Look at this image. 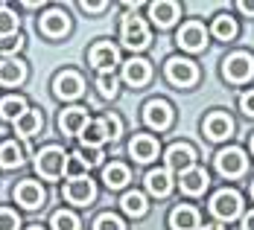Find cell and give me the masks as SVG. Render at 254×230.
<instances>
[{
	"label": "cell",
	"instance_id": "1",
	"mask_svg": "<svg viewBox=\"0 0 254 230\" xmlns=\"http://www.w3.org/2000/svg\"><path fill=\"white\" fill-rule=\"evenodd\" d=\"M67 157L70 154H64L59 146H47V149H41L38 157H35V169H38V175L47 181H56L64 175V169H67Z\"/></svg>",
	"mask_w": 254,
	"mask_h": 230
},
{
	"label": "cell",
	"instance_id": "2",
	"mask_svg": "<svg viewBox=\"0 0 254 230\" xmlns=\"http://www.w3.org/2000/svg\"><path fill=\"white\" fill-rule=\"evenodd\" d=\"M210 213H213L219 222H234V219L243 213V198H240V192H234V189H219V192L210 198Z\"/></svg>",
	"mask_w": 254,
	"mask_h": 230
},
{
	"label": "cell",
	"instance_id": "3",
	"mask_svg": "<svg viewBox=\"0 0 254 230\" xmlns=\"http://www.w3.org/2000/svg\"><path fill=\"white\" fill-rule=\"evenodd\" d=\"M120 35H123V44L131 47V50H143L149 44V26L143 24V18H137V15H126L123 18Z\"/></svg>",
	"mask_w": 254,
	"mask_h": 230
},
{
	"label": "cell",
	"instance_id": "4",
	"mask_svg": "<svg viewBox=\"0 0 254 230\" xmlns=\"http://www.w3.org/2000/svg\"><path fill=\"white\" fill-rule=\"evenodd\" d=\"M222 76L228 79V82H249L254 76V58L249 52H234L225 58V64H222Z\"/></svg>",
	"mask_w": 254,
	"mask_h": 230
},
{
	"label": "cell",
	"instance_id": "5",
	"mask_svg": "<svg viewBox=\"0 0 254 230\" xmlns=\"http://www.w3.org/2000/svg\"><path fill=\"white\" fill-rule=\"evenodd\" d=\"M246 166H249V157L243 149H222V152L216 154V169L225 175V178H240L243 172H246Z\"/></svg>",
	"mask_w": 254,
	"mask_h": 230
},
{
	"label": "cell",
	"instance_id": "6",
	"mask_svg": "<svg viewBox=\"0 0 254 230\" xmlns=\"http://www.w3.org/2000/svg\"><path fill=\"white\" fill-rule=\"evenodd\" d=\"M196 166V149L190 146V143H173L170 149H167V169L170 172H187V169H193Z\"/></svg>",
	"mask_w": 254,
	"mask_h": 230
},
{
	"label": "cell",
	"instance_id": "7",
	"mask_svg": "<svg viewBox=\"0 0 254 230\" xmlns=\"http://www.w3.org/2000/svg\"><path fill=\"white\" fill-rule=\"evenodd\" d=\"M167 79L178 85V88H190L196 79H199V70H196V64L190 61V58H170L167 61Z\"/></svg>",
	"mask_w": 254,
	"mask_h": 230
},
{
	"label": "cell",
	"instance_id": "8",
	"mask_svg": "<svg viewBox=\"0 0 254 230\" xmlns=\"http://www.w3.org/2000/svg\"><path fill=\"white\" fill-rule=\"evenodd\" d=\"M143 120H146L149 128H158V131L170 128V123H173V105L164 102V99H149L143 105Z\"/></svg>",
	"mask_w": 254,
	"mask_h": 230
},
{
	"label": "cell",
	"instance_id": "9",
	"mask_svg": "<svg viewBox=\"0 0 254 230\" xmlns=\"http://www.w3.org/2000/svg\"><path fill=\"white\" fill-rule=\"evenodd\" d=\"M94 195H97V186H94V181L88 178V175H85V178H73V181L64 184V198H67L70 204L85 207V204L94 201Z\"/></svg>",
	"mask_w": 254,
	"mask_h": 230
},
{
	"label": "cell",
	"instance_id": "10",
	"mask_svg": "<svg viewBox=\"0 0 254 230\" xmlns=\"http://www.w3.org/2000/svg\"><path fill=\"white\" fill-rule=\"evenodd\" d=\"M178 44H181L184 50H190V52L204 50V44H207V29H204L199 21L184 24L181 26V32H178Z\"/></svg>",
	"mask_w": 254,
	"mask_h": 230
},
{
	"label": "cell",
	"instance_id": "11",
	"mask_svg": "<svg viewBox=\"0 0 254 230\" xmlns=\"http://www.w3.org/2000/svg\"><path fill=\"white\" fill-rule=\"evenodd\" d=\"M15 201L26 210H35V207L44 204V189H41V184L38 181H21L18 186H15Z\"/></svg>",
	"mask_w": 254,
	"mask_h": 230
},
{
	"label": "cell",
	"instance_id": "12",
	"mask_svg": "<svg viewBox=\"0 0 254 230\" xmlns=\"http://www.w3.org/2000/svg\"><path fill=\"white\" fill-rule=\"evenodd\" d=\"M82 76L79 73H70V70H64V73H59V76L53 79V91H56V96L59 99H76L79 93H82Z\"/></svg>",
	"mask_w": 254,
	"mask_h": 230
},
{
	"label": "cell",
	"instance_id": "13",
	"mask_svg": "<svg viewBox=\"0 0 254 230\" xmlns=\"http://www.w3.org/2000/svg\"><path fill=\"white\" fill-rule=\"evenodd\" d=\"M85 126H88V111L85 108H79V105H73V108H64L62 111V117H59V128L64 131V134H82L85 131Z\"/></svg>",
	"mask_w": 254,
	"mask_h": 230
},
{
	"label": "cell",
	"instance_id": "14",
	"mask_svg": "<svg viewBox=\"0 0 254 230\" xmlns=\"http://www.w3.org/2000/svg\"><path fill=\"white\" fill-rule=\"evenodd\" d=\"M128 154L140 163H149L158 157V140L149 137V134H134V140L128 143Z\"/></svg>",
	"mask_w": 254,
	"mask_h": 230
},
{
	"label": "cell",
	"instance_id": "15",
	"mask_svg": "<svg viewBox=\"0 0 254 230\" xmlns=\"http://www.w3.org/2000/svg\"><path fill=\"white\" fill-rule=\"evenodd\" d=\"M173 186H176V181H173V172L164 166V169H152L149 175H146V189L152 192L155 198H167L170 192H173Z\"/></svg>",
	"mask_w": 254,
	"mask_h": 230
},
{
	"label": "cell",
	"instance_id": "16",
	"mask_svg": "<svg viewBox=\"0 0 254 230\" xmlns=\"http://www.w3.org/2000/svg\"><path fill=\"white\" fill-rule=\"evenodd\" d=\"M117 61H120V52H117L114 44H97V47L91 50V64H94L100 73H111Z\"/></svg>",
	"mask_w": 254,
	"mask_h": 230
},
{
	"label": "cell",
	"instance_id": "17",
	"mask_svg": "<svg viewBox=\"0 0 254 230\" xmlns=\"http://www.w3.org/2000/svg\"><path fill=\"white\" fill-rule=\"evenodd\" d=\"M178 184H181V189H184L187 195H202L204 189H207V184H210V178H207L204 169L193 166V169H187V172L178 175Z\"/></svg>",
	"mask_w": 254,
	"mask_h": 230
},
{
	"label": "cell",
	"instance_id": "18",
	"mask_svg": "<svg viewBox=\"0 0 254 230\" xmlns=\"http://www.w3.org/2000/svg\"><path fill=\"white\" fill-rule=\"evenodd\" d=\"M170 228L173 230H199V210L187 204H178L173 213H170Z\"/></svg>",
	"mask_w": 254,
	"mask_h": 230
},
{
	"label": "cell",
	"instance_id": "19",
	"mask_svg": "<svg viewBox=\"0 0 254 230\" xmlns=\"http://www.w3.org/2000/svg\"><path fill=\"white\" fill-rule=\"evenodd\" d=\"M149 73H152V67H149V61H143V58H128L126 64H123V79H126L131 88L146 85V82H149Z\"/></svg>",
	"mask_w": 254,
	"mask_h": 230
},
{
	"label": "cell",
	"instance_id": "20",
	"mask_svg": "<svg viewBox=\"0 0 254 230\" xmlns=\"http://www.w3.org/2000/svg\"><path fill=\"white\" fill-rule=\"evenodd\" d=\"M231 131H234V123H231L228 114H222V111H216V114H210L204 120V134L210 140H225V137H231Z\"/></svg>",
	"mask_w": 254,
	"mask_h": 230
},
{
	"label": "cell",
	"instance_id": "21",
	"mask_svg": "<svg viewBox=\"0 0 254 230\" xmlns=\"http://www.w3.org/2000/svg\"><path fill=\"white\" fill-rule=\"evenodd\" d=\"M26 79V64L18 61V58H3L0 61V85L6 88H15Z\"/></svg>",
	"mask_w": 254,
	"mask_h": 230
},
{
	"label": "cell",
	"instance_id": "22",
	"mask_svg": "<svg viewBox=\"0 0 254 230\" xmlns=\"http://www.w3.org/2000/svg\"><path fill=\"white\" fill-rule=\"evenodd\" d=\"M41 32L44 35H50V38H62L67 29H70V21H67V15L64 12H59V9H50L44 18H41Z\"/></svg>",
	"mask_w": 254,
	"mask_h": 230
},
{
	"label": "cell",
	"instance_id": "23",
	"mask_svg": "<svg viewBox=\"0 0 254 230\" xmlns=\"http://www.w3.org/2000/svg\"><path fill=\"white\" fill-rule=\"evenodd\" d=\"M178 15H181V9H178V3H173V0H161V3H152L149 6V18L158 26H173Z\"/></svg>",
	"mask_w": 254,
	"mask_h": 230
},
{
	"label": "cell",
	"instance_id": "24",
	"mask_svg": "<svg viewBox=\"0 0 254 230\" xmlns=\"http://www.w3.org/2000/svg\"><path fill=\"white\" fill-rule=\"evenodd\" d=\"M41 123H44L41 111L26 108L24 114L15 120V134H18V137H32V134H38V131H41Z\"/></svg>",
	"mask_w": 254,
	"mask_h": 230
},
{
	"label": "cell",
	"instance_id": "25",
	"mask_svg": "<svg viewBox=\"0 0 254 230\" xmlns=\"http://www.w3.org/2000/svg\"><path fill=\"white\" fill-rule=\"evenodd\" d=\"M79 137H82V146H97V149H102L105 140H111V137H108V126H105V120H94V123H88Z\"/></svg>",
	"mask_w": 254,
	"mask_h": 230
},
{
	"label": "cell",
	"instance_id": "26",
	"mask_svg": "<svg viewBox=\"0 0 254 230\" xmlns=\"http://www.w3.org/2000/svg\"><path fill=\"white\" fill-rule=\"evenodd\" d=\"M102 181H105L108 189H120V186H126L128 184V169L123 166V163H111V166H105Z\"/></svg>",
	"mask_w": 254,
	"mask_h": 230
},
{
	"label": "cell",
	"instance_id": "27",
	"mask_svg": "<svg viewBox=\"0 0 254 230\" xmlns=\"http://www.w3.org/2000/svg\"><path fill=\"white\" fill-rule=\"evenodd\" d=\"M120 204H123V210H126L128 216H134V219L146 216V210H149V204H146V195H143V192H137V189H134V192H126Z\"/></svg>",
	"mask_w": 254,
	"mask_h": 230
},
{
	"label": "cell",
	"instance_id": "28",
	"mask_svg": "<svg viewBox=\"0 0 254 230\" xmlns=\"http://www.w3.org/2000/svg\"><path fill=\"white\" fill-rule=\"evenodd\" d=\"M21 163H24V149H21L18 143H3V146H0V166L15 169V166H21Z\"/></svg>",
	"mask_w": 254,
	"mask_h": 230
},
{
	"label": "cell",
	"instance_id": "29",
	"mask_svg": "<svg viewBox=\"0 0 254 230\" xmlns=\"http://www.w3.org/2000/svg\"><path fill=\"white\" fill-rule=\"evenodd\" d=\"M26 111V102L21 96H6V99H0V120H18L21 114Z\"/></svg>",
	"mask_w": 254,
	"mask_h": 230
},
{
	"label": "cell",
	"instance_id": "30",
	"mask_svg": "<svg viewBox=\"0 0 254 230\" xmlns=\"http://www.w3.org/2000/svg\"><path fill=\"white\" fill-rule=\"evenodd\" d=\"M213 35H216L219 41H231V38L237 35V21H234L231 15H216V21H213Z\"/></svg>",
	"mask_w": 254,
	"mask_h": 230
},
{
	"label": "cell",
	"instance_id": "31",
	"mask_svg": "<svg viewBox=\"0 0 254 230\" xmlns=\"http://www.w3.org/2000/svg\"><path fill=\"white\" fill-rule=\"evenodd\" d=\"M18 35V15L12 9H0V38H12Z\"/></svg>",
	"mask_w": 254,
	"mask_h": 230
},
{
	"label": "cell",
	"instance_id": "32",
	"mask_svg": "<svg viewBox=\"0 0 254 230\" xmlns=\"http://www.w3.org/2000/svg\"><path fill=\"white\" fill-rule=\"evenodd\" d=\"M53 230H79V219L73 213H67V210H59V213H53Z\"/></svg>",
	"mask_w": 254,
	"mask_h": 230
},
{
	"label": "cell",
	"instance_id": "33",
	"mask_svg": "<svg viewBox=\"0 0 254 230\" xmlns=\"http://www.w3.org/2000/svg\"><path fill=\"white\" fill-rule=\"evenodd\" d=\"M85 175H88V166H85V160H82L76 152H73L70 157H67V169H64V178L73 181V178H85Z\"/></svg>",
	"mask_w": 254,
	"mask_h": 230
},
{
	"label": "cell",
	"instance_id": "34",
	"mask_svg": "<svg viewBox=\"0 0 254 230\" xmlns=\"http://www.w3.org/2000/svg\"><path fill=\"white\" fill-rule=\"evenodd\" d=\"M97 91H100L102 99H111V96L117 93V79H114V73H100V79H97Z\"/></svg>",
	"mask_w": 254,
	"mask_h": 230
},
{
	"label": "cell",
	"instance_id": "35",
	"mask_svg": "<svg viewBox=\"0 0 254 230\" xmlns=\"http://www.w3.org/2000/svg\"><path fill=\"white\" fill-rule=\"evenodd\" d=\"M94 230H126V225H123L120 216H114V213H102L100 219L94 222Z\"/></svg>",
	"mask_w": 254,
	"mask_h": 230
},
{
	"label": "cell",
	"instance_id": "36",
	"mask_svg": "<svg viewBox=\"0 0 254 230\" xmlns=\"http://www.w3.org/2000/svg\"><path fill=\"white\" fill-rule=\"evenodd\" d=\"M76 154L85 160V166H88V169H91V166H100L102 157H105V154H102V149H97V146H82Z\"/></svg>",
	"mask_w": 254,
	"mask_h": 230
},
{
	"label": "cell",
	"instance_id": "37",
	"mask_svg": "<svg viewBox=\"0 0 254 230\" xmlns=\"http://www.w3.org/2000/svg\"><path fill=\"white\" fill-rule=\"evenodd\" d=\"M21 47H24V38H21V35H12V38H3V41H0V52H3L6 58H12V52H18Z\"/></svg>",
	"mask_w": 254,
	"mask_h": 230
},
{
	"label": "cell",
	"instance_id": "38",
	"mask_svg": "<svg viewBox=\"0 0 254 230\" xmlns=\"http://www.w3.org/2000/svg\"><path fill=\"white\" fill-rule=\"evenodd\" d=\"M18 228H21L18 216L12 210H0V230H18Z\"/></svg>",
	"mask_w": 254,
	"mask_h": 230
},
{
	"label": "cell",
	"instance_id": "39",
	"mask_svg": "<svg viewBox=\"0 0 254 230\" xmlns=\"http://www.w3.org/2000/svg\"><path fill=\"white\" fill-rule=\"evenodd\" d=\"M240 108H243L246 117H254V91H246V93L240 96Z\"/></svg>",
	"mask_w": 254,
	"mask_h": 230
},
{
	"label": "cell",
	"instance_id": "40",
	"mask_svg": "<svg viewBox=\"0 0 254 230\" xmlns=\"http://www.w3.org/2000/svg\"><path fill=\"white\" fill-rule=\"evenodd\" d=\"M102 120H105V126H108V137L117 140V137H120V120H117L114 114H108V117H102Z\"/></svg>",
	"mask_w": 254,
	"mask_h": 230
},
{
	"label": "cell",
	"instance_id": "41",
	"mask_svg": "<svg viewBox=\"0 0 254 230\" xmlns=\"http://www.w3.org/2000/svg\"><path fill=\"white\" fill-rule=\"evenodd\" d=\"M79 6H82L85 12H102V9H105V3H88V0H85V3H79Z\"/></svg>",
	"mask_w": 254,
	"mask_h": 230
},
{
	"label": "cell",
	"instance_id": "42",
	"mask_svg": "<svg viewBox=\"0 0 254 230\" xmlns=\"http://www.w3.org/2000/svg\"><path fill=\"white\" fill-rule=\"evenodd\" d=\"M237 6H240V12H243V15H249V18L254 15V3H249V0H243V3H237Z\"/></svg>",
	"mask_w": 254,
	"mask_h": 230
},
{
	"label": "cell",
	"instance_id": "43",
	"mask_svg": "<svg viewBox=\"0 0 254 230\" xmlns=\"http://www.w3.org/2000/svg\"><path fill=\"white\" fill-rule=\"evenodd\" d=\"M243 230H254V210L243 216Z\"/></svg>",
	"mask_w": 254,
	"mask_h": 230
},
{
	"label": "cell",
	"instance_id": "44",
	"mask_svg": "<svg viewBox=\"0 0 254 230\" xmlns=\"http://www.w3.org/2000/svg\"><path fill=\"white\" fill-rule=\"evenodd\" d=\"M199 230H225V228H219V225H204V228H199Z\"/></svg>",
	"mask_w": 254,
	"mask_h": 230
},
{
	"label": "cell",
	"instance_id": "45",
	"mask_svg": "<svg viewBox=\"0 0 254 230\" xmlns=\"http://www.w3.org/2000/svg\"><path fill=\"white\" fill-rule=\"evenodd\" d=\"M252 154H254V137H252Z\"/></svg>",
	"mask_w": 254,
	"mask_h": 230
},
{
	"label": "cell",
	"instance_id": "46",
	"mask_svg": "<svg viewBox=\"0 0 254 230\" xmlns=\"http://www.w3.org/2000/svg\"><path fill=\"white\" fill-rule=\"evenodd\" d=\"M29 230H41V228H38V225H35V228H29Z\"/></svg>",
	"mask_w": 254,
	"mask_h": 230
},
{
	"label": "cell",
	"instance_id": "47",
	"mask_svg": "<svg viewBox=\"0 0 254 230\" xmlns=\"http://www.w3.org/2000/svg\"><path fill=\"white\" fill-rule=\"evenodd\" d=\"M252 195H254V184H252Z\"/></svg>",
	"mask_w": 254,
	"mask_h": 230
}]
</instances>
